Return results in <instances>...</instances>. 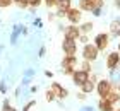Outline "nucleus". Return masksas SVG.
<instances>
[{
    "mask_svg": "<svg viewBox=\"0 0 120 111\" xmlns=\"http://www.w3.org/2000/svg\"><path fill=\"white\" fill-rule=\"evenodd\" d=\"M12 4H15L19 9H28V7H29L28 0H12Z\"/></svg>",
    "mask_w": 120,
    "mask_h": 111,
    "instance_id": "obj_18",
    "label": "nucleus"
},
{
    "mask_svg": "<svg viewBox=\"0 0 120 111\" xmlns=\"http://www.w3.org/2000/svg\"><path fill=\"white\" fill-rule=\"evenodd\" d=\"M100 55V50H98L93 43H86L82 48V60H88V62H94Z\"/></svg>",
    "mask_w": 120,
    "mask_h": 111,
    "instance_id": "obj_4",
    "label": "nucleus"
},
{
    "mask_svg": "<svg viewBox=\"0 0 120 111\" xmlns=\"http://www.w3.org/2000/svg\"><path fill=\"white\" fill-rule=\"evenodd\" d=\"M110 36H120V19H115L110 22Z\"/></svg>",
    "mask_w": 120,
    "mask_h": 111,
    "instance_id": "obj_14",
    "label": "nucleus"
},
{
    "mask_svg": "<svg viewBox=\"0 0 120 111\" xmlns=\"http://www.w3.org/2000/svg\"><path fill=\"white\" fill-rule=\"evenodd\" d=\"M77 41H81V43H82V44H86V43H88V41H89V38H88V34H81V36L77 38Z\"/></svg>",
    "mask_w": 120,
    "mask_h": 111,
    "instance_id": "obj_24",
    "label": "nucleus"
},
{
    "mask_svg": "<svg viewBox=\"0 0 120 111\" xmlns=\"http://www.w3.org/2000/svg\"><path fill=\"white\" fill-rule=\"evenodd\" d=\"M62 50H64L65 55H75V53H77V41L64 38V41H62Z\"/></svg>",
    "mask_w": 120,
    "mask_h": 111,
    "instance_id": "obj_9",
    "label": "nucleus"
},
{
    "mask_svg": "<svg viewBox=\"0 0 120 111\" xmlns=\"http://www.w3.org/2000/svg\"><path fill=\"white\" fill-rule=\"evenodd\" d=\"M113 111H120V109H113Z\"/></svg>",
    "mask_w": 120,
    "mask_h": 111,
    "instance_id": "obj_34",
    "label": "nucleus"
},
{
    "mask_svg": "<svg viewBox=\"0 0 120 111\" xmlns=\"http://www.w3.org/2000/svg\"><path fill=\"white\" fill-rule=\"evenodd\" d=\"M50 91L55 94V97H58V99H65L69 96V91L65 87H62L58 84V82H52V86H50Z\"/></svg>",
    "mask_w": 120,
    "mask_h": 111,
    "instance_id": "obj_12",
    "label": "nucleus"
},
{
    "mask_svg": "<svg viewBox=\"0 0 120 111\" xmlns=\"http://www.w3.org/2000/svg\"><path fill=\"white\" fill-rule=\"evenodd\" d=\"M70 77H72V82L75 86H82L84 82L89 79V74H88V72H84V70H81V68H75Z\"/></svg>",
    "mask_w": 120,
    "mask_h": 111,
    "instance_id": "obj_7",
    "label": "nucleus"
},
{
    "mask_svg": "<svg viewBox=\"0 0 120 111\" xmlns=\"http://www.w3.org/2000/svg\"><path fill=\"white\" fill-rule=\"evenodd\" d=\"M105 99H108V101H110L112 104H117V103L120 101V92L117 91V89H115V87H113V89H112V91H110V94H108V96H106Z\"/></svg>",
    "mask_w": 120,
    "mask_h": 111,
    "instance_id": "obj_16",
    "label": "nucleus"
},
{
    "mask_svg": "<svg viewBox=\"0 0 120 111\" xmlns=\"http://www.w3.org/2000/svg\"><path fill=\"white\" fill-rule=\"evenodd\" d=\"M79 36H81V31H79V26H75V24H69V26L64 29V38H67V39L77 41Z\"/></svg>",
    "mask_w": 120,
    "mask_h": 111,
    "instance_id": "obj_8",
    "label": "nucleus"
},
{
    "mask_svg": "<svg viewBox=\"0 0 120 111\" xmlns=\"http://www.w3.org/2000/svg\"><path fill=\"white\" fill-rule=\"evenodd\" d=\"M77 97L81 99V101H84V99H86V94H84V92H79V94H77Z\"/></svg>",
    "mask_w": 120,
    "mask_h": 111,
    "instance_id": "obj_27",
    "label": "nucleus"
},
{
    "mask_svg": "<svg viewBox=\"0 0 120 111\" xmlns=\"http://www.w3.org/2000/svg\"><path fill=\"white\" fill-rule=\"evenodd\" d=\"M2 111H10V104H9V101H4V109Z\"/></svg>",
    "mask_w": 120,
    "mask_h": 111,
    "instance_id": "obj_26",
    "label": "nucleus"
},
{
    "mask_svg": "<svg viewBox=\"0 0 120 111\" xmlns=\"http://www.w3.org/2000/svg\"><path fill=\"white\" fill-rule=\"evenodd\" d=\"M72 7V0H57V17H65V12Z\"/></svg>",
    "mask_w": 120,
    "mask_h": 111,
    "instance_id": "obj_11",
    "label": "nucleus"
},
{
    "mask_svg": "<svg viewBox=\"0 0 120 111\" xmlns=\"http://www.w3.org/2000/svg\"><path fill=\"white\" fill-rule=\"evenodd\" d=\"M65 17H67V21L70 24L77 26L81 22V19H82V12H81V9H77V7H70L67 12H65Z\"/></svg>",
    "mask_w": 120,
    "mask_h": 111,
    "instance_id": "obj_6",
    "label": "nucleus"
},
{
    "mask_svg": "<svg viewBox=\"0 0 120 111\" xmlns=\"http://www.w3.org/2000/svg\"><path fill=\"white\" fill-rule=\"evenodd\" d=\"M115 5H117V7L120 9V0H115Z\"/></svg>",
    "mask_w": 120,
    "mask_h": 111,
    "instance_id": "obj_29",
    "label": "nucleus"
},
{
    "mask_svg": "<svg viewBox=\"0 0 120 111\" xmlns=\"http://www.w3.org/2000/svg\"><path fill=\"white\" fill-rule=\"evenodd\" d=\"M9 5H12V0H0V9H7Z\"/></svg>",
    "mask_w": 120,
    "mask_h": 111,
    "instance_id": "obj_21",
    "label": "nucleus"
},
{
    "mask_svg": "<svg viewBox=\"0 0 120 111\" xmlns=\"http://www.w3.org/2000/svg\"><path fill=\"white\" fill-rule=\"evenodd\" d=\"M81 70H84V72H91V62H88V60H82V63H81Z\"/></svg>",
    "mask_w": 120,
    "mask_h": 111,
    "instance_id": "obj_19",
    "label": "nucleus"
},
{
    "mask_svg": "<svg viewBox=\"0 0 120 111\" xmlns=\"http://www.w3.org/2000/svg\"><path fill=\"white\" fill-rule=\"evenodd\" d=\"M34 104H36L34 101H29V103H28V104H26V106L22 108V111H29V109H31L33 106H34Z\"/></svg>",
    "mask_w": 120,
    "mask_h": 111,
    "instance_id": "obj_25",
    "label": "nucleus"
},
{
    "mask_svg": "<svg viewBox=\"0 0 120 111\" xmlns=\"http://www.w3.org/2000/svg\"><path fill=\"white\" fill-rule=\"evenodd\" d=\"M118 67H120V60H118Z\"/></svg>",
    "mask_w": 120,
    "mask_h": 111,
    "instance_id": "obj_33",
    "label": "nucleus"
},
{
    "mask_svg": "<svg viewBox=\"0 0 120 111\" xmlns=\"http://www.w3.org/2000/svg\"><path fill=\"white\" fill-rule=\"evenodd\" d=\"M55 99H57V97H55V94H53L50 89H48V91H46V101H50V103H52V101H55Z\"/></svg>",
    "mask_w": 120,
    "mask_h": 111,
    "instance_id": "obj_22",
    "label": "nucleus"
},
{
    "mask_svg": "<svg viewBox=\"0 0 120 111\" xmlns=\"http://www.w3.org/2000/svg\"><path fill=\"white\" fill-rule=\"evenodd\" d=\"M28 4H29V7H38V5L43 4V0H28Z\"/></svg>",
    "mask_w": 120,
    "mask_h": 111,
    "instance_id": "obj_23",
    "label": "nucleus"
},
{
    "mask_svg": "<svg viewBox=\"0 0 120 111\" xmlns=\"http://www.w3.org/2000/svg\"><path fill=\"white\" fill-rule=\"evenodd\" d=\"M10 111H15V109H14V108H10Z\"/></svg>",
    "mask_w": 120,
    "mask_h": 111,
    "instance_id": "obj_32",
    "label": "nucleus"
},
{
    "mask_svg": "<svg viewBox=\"0 0 120 111\" xmlns=\"http://www.w3.org/2000/svg\"><path fill=\"white\" fill-rule=\"evenodd\" d=\"M93 22H84L82 26H79V31H81V34H89V32L93 31Z\"/></svg>",
    "mask_w": 120,
    "mask_h": 111,
    "instance_id": "obj_17",
    "label": "nucleus"
},
{
    "mask_svg": "<svg viewBox=\"0 0 120 111\" xmlns=\"http://www.w3.org/2000/svg\"><path fill=\"white\" fill-rule=\"evenodd\" d=\"M79 87H81V92H84V94H91V92L96 89V77H94V75H91L89 79L86 80L82 86H79Z\"/></svg>",
    "mask_w": 120,
    "mask_h": 111,
    "instance_id": "obj_13",
    "label": "nucleus"
},
{
    "mask_svg": "<svg viewBox=\"0 0 120 111\" xmlns=\"http://www.w3.org/2000/svg\"><path fill=\"white\" fill-rule=\"evenodd\" d=\"M75 65H77V57L75 55H65L62 60V72L65 75H72V72L75 70Z\"/></svg>",
    "mask_w": 120,
    "mask_h": 111,
    "instance_id": "obj_2",
    "label": "nucleus"
},
{
    "mask_svg": "<svg viewBox=\"0 0 120 111\" xmlns=\"http://www.w3.org/2000/svg\"><path fill=\"white\" fill-rule=\"evenodd\" d=\"M43 4H45L48 9H53V7H57V0H43Z\"/></svg>",
    "mask_w": 120,
    "mask_h": 111,
    "instance_id": "obj_20",
    "label": "nucleus"
},
{
    "mask_svg": "<svg viewBox=\"0 0 120 111\" xmlns=\"http://www.w3.org/2000/svg\"><path fill=\"white\" fill-rule=\"evenodd\" d=\"M105 7V0H79L81 12H93L94 9H103Z\"/></svg>",
    "mask_w": 120,
    "mask_h": 111,
    "instance_id": "obj_1",
    "label": "nucleus"
},
{
    "mask_svg": "<svg viewBox=\"0 0 120 111\" xmlns=\"http://www.w3.org/2000/svg\"><path fill=\"white\" fill-rule=\"evenodd\" d=\"M93 44H94L100 51H105L108 48V44H110V34H108V32H100V34H96Z\"/></svg>",
    "mask_w": 120,
    "mask_h": 111,
    "instance_id": "obj_5",
    "label": "nucleus"
},
{
    "mask_svg": "<svg viewBox=\"0 0 120 111\" xmlns=\"http://www.w3.org/2000/svg\"><path fill=\"white\" fill-rule=\"evenodd\" d=\"M117 91H118V92H120V84H118V89H117Z\"/></svg>",
    "mask_w": 120,
    "mask_h": 111,
    "instance_id": "obj_31",
    "label": "nucleus"
},
{
    "mask_svg": "<svg viewBox=\"0 0 120 111\" xmlns=\"http://www.w3.org/2000/svg\"><path fill=\"white\" fill-rule=\"evenodd\" d=\"M0 91H2V92H5V91H7V87H5V84H0Z\"/></svg>",
    "mask_w": 120,
    "mask_h": 111,
    "instance_id": "obj_28",
    "label": "nucleus"
},
{
    "mask_svg": "<svg viewBox=\"0 0 120 111\" xmlns=\"http://www.w3.org/2000/svg\"><path fill=\"white\" fill-rule=\"evenodd\" d=\"M112 89H113V82L110 79H101L100 82H96V92H98V96H100V99L106 97Z\"/></svg>",
    "mask_w": 120,
    "mask_h": 111,
    "instance_id": "obj_3",
    "label": "nucleus"
},
{
    "mask_svg": "<svg viewBox=\"0 0 120 111\" xmlns=\"http://www.w3.org/2000/svg\"><path fill=\"white\" fill-rule=\"evenodd\" d=\"M118 60H120L118 51H112L106 57V68L110 72H115V68H118Z\"/></svg>",
    "mask_w": 120,
    "mask_h": 111,
    "instance_id": "obj_10",
    "label": "nucleus"
},
{
    "mask_svg": "<svg viewBox=\"0 0 120 111\" xmlns=\"http://www.w3.org/2000/svg\"><path fill=\"white\" fill-rule=\"evenodd\" d=\"M118 53H120V41H118Z\"/></svg>",
    "mask_w": 120,
    "mask_h": 111,
    "instance_id": "obj_30",
    "label": "nucleus"
},
{
    "mask_svg": "<svg viewBox=\"0 0 120 111\" xmlns=\"http://www.w3.org/2000/svg\"><path fill=\"white\" fill-rule=\"evenodd\" d=\"M98 109L100 111H113V104L108 101V99H100V103H98Z\"/></svg>",
    "mask_w": 120,
    "mask_h": 111,
    "instance_id": "obj_15",
    "label": "nucleus"
}]
</instances>
